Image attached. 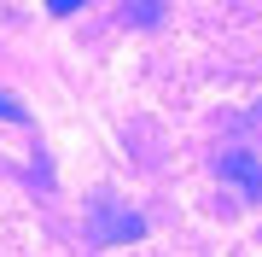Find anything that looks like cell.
<instances>
[{
  "label": "cell",
  "mask_w": 262,
  "mask_h": 257,
  "mask_svg": "<svg viewBox=\"0 0 262 257\" xmlns=\"http://www.w3.org/2000/svg\"><path fill=\"white\" fill-rule=\"evenodd\" d=\"M146 234V216L122 210L117 199H94V240L99 246H117V240H140Z\"/></svg>",
  "instance_id": "cell-1"
},
{
  "label": "cell",
  "mask_w": 262,
  "mask_h": 257,
  "mask_svg": "<svg viewBox=\"0 0 262 257\" xmlns=\"http://www.w3.org/2000/svg\"><path fill=\"white\" fill-rule=\"evenodd\" d=\"M215 170H222L227 181H239L251 199H262V158H256V152H222V158H215Z\"/></svg>",
  "instance_id": "cell-2"
},
{
  "label": "cell",
  "mask_w": 262,
  "mask_h": 257,
  "mask_svg": "<svg viewBox=\"0 0 262 257\" xmlns=\"http://www.w3.org/2000/svg\"><path fill=\"white\" fill-rule=\"evenodd\" d=\"M122 18H128V24H158L163 6H122Z\"/></svg>",
  "instance_id": "cell-3"
},
{
  "label": "cell",
  "mask_w": 262,
  "mask_h": 257,
  "mask_svg": "<svg viewBox=\"0 0 262 257\" xmlns=\"http://www.w3.org/2000/svg\"><path fill=\"white\" fill-rule=\"evenodd\" d=\"M0 117H12V123H24V117H29V111H24V105H18V100H12V94H0Z\"/></svg>",
  "instance_id": "cell-4"
}]
</instances>
